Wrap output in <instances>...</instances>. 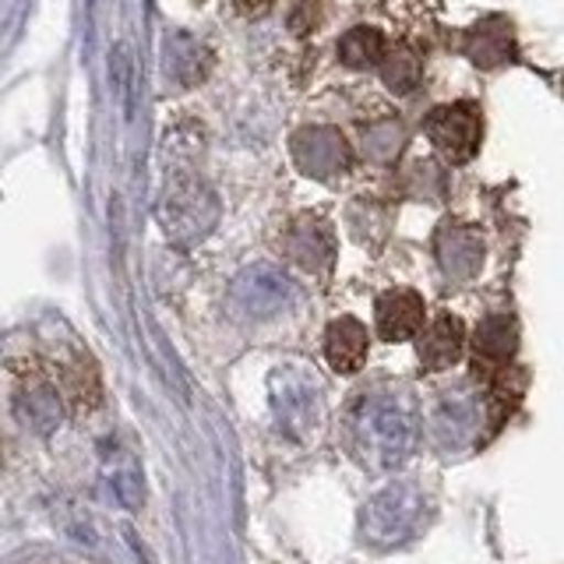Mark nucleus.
I'll return each mask as SVG.
<instances>
[{
  "instance_id": "obj_4",
  "label": "nucleus",
  "mask_w": 564,
  "mask_h": 564,
  "mask_svg": "<svg viewBox=\"0 0 564 564\" xmlns=\"http://www.w3.org/2000/svg\"><path fill=\"white\" fill-rule=\"evenodd\" d=\"M269 392H272L275 423L293 441L307 445L317 423H322V392H317L314 375H307L304 367H282L272 375Z\"/></svg>"
},
{
  "instance_id": "obj_8",
  "label": "nucleus",
  "mask_w": 564,
  "mask_h": 564,
  "mask_svg": "<svg viewBox=\"0 0 564 564\" xmlns=\"http://www.w3.org/2000/svg\"><path fill=\"white\" fill-rule=\"evenodd\" d=\"M375 322L384 343H405L427 328V304L416 290H388L375 304Z\"/></svg>"
},
{
  "instance_id": "obj_11",
  "label": "nucleus",
  "mask_w": 564,
  "mask_h": 564,
  "mask_svg": "<svg viewBox=\"0 0 564 564\" xmlns=\"http://www.w3.org/2000/svg\"><path fill=\"white\" fill-rule=\"evenodd\" d=\"M282 247H286V254L296 264H304V269H311V272H325L335 258L332 229L322 219H296L290 226L286 240H282Z\"/></svg>"
},
{
  "instance_id": "obj_10",
  "label": "nucleus",
  "mask_w": 564,
  "mask_h": 564,
  "mask_svg": "<svg viewBox=\"0 0 564 564\" xmlns=\"http://www.w3.org/2000/svg\"><path fill=\"white\" fill-rule=\"evenodd\" d=\"M437 261L448 279H473L484 264L480 234L466 226H445L437 234Z\"/></svg>"
},
{
  "instance_id": "obj_20",
  "label": "nucleus",
  "mask_w": 564,
  "mask_h": 564,
  "mask_svg": "<svg viewBox=\"0 0 564 564\" xmlns=\"http://www.w3.org/2000/svg\"><path fill=\"white\" fill-rule=\"evenodd\" d=\"M434 423L441 437H463L473 423H476V405L473 402H463V399H452V402H441L434 410Z\"/></svg>"
},
{
  "instance_id": "obj_9",
  "label": "nucleus",
  "mask_w": 564,
  "mask_h": 564,
  "mask_svg": "<svg viewBox=\"0 0 564 564\" xmlns=\"http://www.w3.org/2000/svg\"><path fill=\"white\" fill-rule=\"evenodd\" d=\"M463 349H466V328L455 314H437L416 339V357L423 370L455 367L463 360Z\"/></svg>"
},
{
  "instance_id": "obj_19",
  "label": "nucleus",
  "mask_w": 564,
  "mask_h": 564,
  "mask_svg": "<svg viewBox=\"0 0 564 564\" xmlns=\"http://www.w3.org/2000/svg\"><path fill=\"white\" fill-rule=\"evenodd\" d=\"M381 78H384L388 88H395L399 96H410L413 88L420 85V61L413 57L410 50L388 53L384 64H381Z\"/></svg>"
},
{
  "instance_id": "obj_12",
  "label": "nucleus",
  "mask_w": 564,
  "mask_h": 564,
  "mask_svg": "<svg viewBox=\"0 0 564 564\" xmlns=\"http://www.w3.org/2000/svg\"><path fill=\"white\" fill-rule=\"evenodd\" d=\"M367 349H370V339H367V328L357 317H335L325 332V357L332 364V370H339V375H357L367 360Z\"/></svg>"
},
{
  "instance_id": "obj_18",
  "label": "nucleus",
  "mask_w": 564,
  "mask_h": 564,
  "mask_svg": "<svg viewBox=\"0 0 564 564\" xmlns=\"http://www.w3.org/2000/svg\"><path fill=\"white\" fill-rule=\"evenodd\" d=\"M405 145V128L399 120H378L364 131V152L375 163H392Z\"/></svg>"
},
{
  "instance_id": "obj_13",
  "label": "nucleus",
  "mask_w": 564,
  "mask_h": 564,
  "mask_svg": "<svg viewBox=\"0 0 564 564\" xmlns=\"http://www.w3.org/2000/svg\"><path fill=\"white\" fill-rule=\"evenodd\" d=\"M466 57L476 67H501L516 61V29L505 18H487L466 32Z\"/></svg>"
},
{
  "instance_id": "obj_2",
  "label": "nucleus",
  "mask_w": 564,
  "mask_h": 564,
  "mask_svg": "<svg viewBox=\"0 0 564 564\" xmlns=\"http://www.w3.org/2000/svg\"><path fill=\"white\" fill-rule=\"evenodd\" d=\"M155 219L163 226V234L176 247H191L205 240L219 223V198L202 176H173V181L159 194Z\"/></svg>"
},
{
  "instance_id": "obj_5",
  "label": "nucleus",
  "mask_w": 564,
  "mask_h": 564,
  "mask_svg": "<svg viewBox=\"0 0 564 564\" xmlns=\"http://www.w3.org/2000/svg\"><path fill=\"white\" fill-rule=\"evenodd\" d=\"M427 128L431 145L448 159V163H469L480 149V134H484V117L473 102H448L437 106L423 120Z\"/></svg>"
},
{
  "instance_id": "obj_22",
  "label": "nucleus",
  "mask_w": 564,
  "mask_h": 564,
  "mask_svg": "<svg viewBox=\"0 0 564 564\" xmlns=\"http://www.w3.org/2000/svg\"><path fill=\"white\" fill-rule=\"evenodd\" d=\"M237 4L247 11V14H264L272 8V0H237Z\"/></svg>"
},
{
  "instance_id": "obj_3",
  "label": "nucleus",
  "mask_w": 564,
  "mask_h": 564,
  "mask_svg": "<svg viewBox=\"0 0 564 564\" xmlns=\"http://www.w3.org/2000/svg\"><path fill=\"white\" fill-rule=\"evenodd\" d=\"M427 519V494L413 480H399L378 490L360 511V533L370 546H399L413 540Z\"/></svg>"
},
{
  "instance_id": "obj_14",
  "label": "nucleus",
  "mask_w": 564,
  "mask_h": 564,
  "mask_svg": "<svg viewBox=\"0 0 564 564\" xmlns=\"http://www.w3.org/2000/svg\"><path fill=\"white\" fill-rule=\"evenodd\" d=\"M163 61H166V75L176 85L191 88V85L205 82L208 67H212V53L198 40H191V35L176 32V35H170V40L163 43Z\"/></svg>"
},
{
  "instance_id": "obj_17",
  "label": "nucleus",
  "mask_w": 564,
  "mask_h": 564,
  "mask_svg": "<svg viewBox=\"0 0 564 564\" xmlns=\"http://www.w3.org/2000/svg\"><path fill=\"white\" fill-rule=\"evenodd\" d=\"M388 57L384 35L378 29H349L339 40V61L352 70H367V67H381Z\"/></svg>"
},
{
  "instance_id": "obj_21",
  "label": "nucleus",
  "mask_w": 564,
  "mask_h": 564,
  "mask_svg": "<svg viewBox=\"0 0 564 564\" xmlns=\"http://www.w3.org/2000/svg\"><path fill=\"white\" fill-rule=\"evenodd\" d=\"M110 487L123 508H141V501H145V480H141V469L131 458L110 469Z\"/></svg>"
},
{
  "instance_id": "obj_15",
  "label": "nucleus",
  "mask_w": 564,
  "mask_h": 564,
  "mask_svg": "<svg viewBox=\"0 0 564 564\" xmlns=\"http://www.w3.org/2000/svg\"><path fill=\"white\" fill-rule=\"evenodd\" d=\"M516 346H519V328L511 322L508 314H494L487 322L476 328V364L484 367H508L511 357H516Z\"/></svg>"
},
{
  "instance_id": "obj_7",
  "label": "nucleus",
  "mask_w": 564,
  "mask_h": 564,
  "mask_svg": "<svg viewBox=\"0 0 564 564\" xmlns=\"http://www.w3.org/2000/svg\"><path fill=\"white\" fill-rule=\"evenodd\" d=\"M290 149L296 170L311 176V181H335V176H343L352 166V149L346 145V138L335 128H325V123L300 128Z\"/></svg>"
},
{
  "instance_id": "obj_16",
  "label": "nucleus",
  "mask_w": 564,
  "mask_h": 564,
  "mask_svg": "<svg viewBox=\"0 0 564 564\" xmlns=\"http://www.w3.org/2000/svg\"><path fill=\"white\" fill-rule=\"evenodd\" d=\"M18 413L29 423L35 434H53L61 427L64 420V405L57 399V392L46 384H32V388H22V395H18Z\"/></svg>"
},
{
  "instance_id": "obj_1",
  "label": "nucleus",
  "mask_w": 564,
  "mask_h": 564,
  "mask_svg": "<svg viewBox=\"0 0 564 564\" xmlns=\"http://www.w3.org/2000/svg\"><path fill=\"white\" fill-rule=\"evenodd\" d=\"M349 437L367 469H399L420 441L413 402L399 392H384V388L360 395L349 410Z\"/></svg>"
},
{
  "instance_id": "obj_6",
  "label": "nucleus",
  "mask_w": 564,
  "mask_h": 564,
  "mask_svg": "<svg viewBox=\"0 0 564 564\" xmlns=\"http://www.w3.org/2000/svg\"><path fill=\"white\" fill-rule=\"evenodd\" d=\"M229 296L247 317H275L296 300V286L275 264H247L229 286Z\"/></svg>"
}]
</instances>
